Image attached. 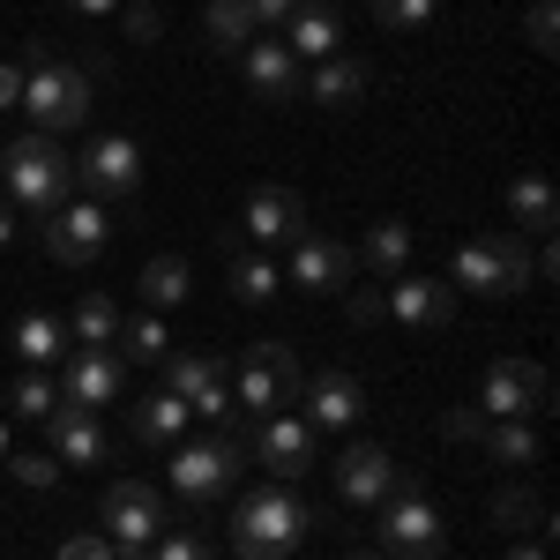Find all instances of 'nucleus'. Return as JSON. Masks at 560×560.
I'll use <instances>...</instances> for the list:
<instances>
[{"label": "nucleus", "mask_w": 560, "mask_h": 560, "mask_svg": "<svg viewBox=\"0 0 560 560\" xmlns=\"http://www.w3.org/2000/svg\"><path fill=\"white\" fill-rule=\"evenodd\" d=\"M97 523H105V538H113V546H158V538H165V523H173V509L158 501V486H142V478H113Z\"/></svg>", "instance_id": "8"}, {"label": "nucleus", "mask_w": 560, "mask_h": 560, "mask_svg": "<svg viewBox=\"0 0 560 560\" xmlns=\"http://www.w3.org/2000/svg\"><path fill=\"white\" fill-rule=\"evenodd\" d=\"M60 560H113V538H105V530H83V538L60 546Z\"/></svg>", "instance_id": "42"}, {"label": "nucleus", "mask_w": 560, "mask_h": 560, "mask_svg": "<svg viewBox=\"0 0 560 560\" xmlns=\"http://www.w3.org/2000/svg\"><path fill=\"white\" fill-rule=\"evenodd\" d=\"M105 240H113V217H105V202H68V210L45 217V255L52 261H97L105 255Z\"/></svg>", "instance_id": "13"}, {"label": "nucleus", "mask_w": 560, "mask_h": 560, "mask_svg": "<svg viewBox=\"0 0 560 560\" xmlns=\"http://www.w3.org/2000/svg\"><path fill=\"white\" fill-rule=\"evenodd\" d=\"M202 31H210L217 52H247V45L261 38V23H255L247 0H210V8H202Z\"/></svg>", "instance_id": "24"}, {"label": "nucleus", "mask_w": 560, "mask_h": 560, "mask_svg": "<svg viewBox=\"0 0 560 560\" xmlns=\"http://www.w3.org/2000/svg\"><path fill=\"white\" fill-rule=\"evenodd\" d=\"M359 261H366L374 277H404V261H411V224H396V217H382V224L366 232V247H359Z\"/></svg>", "instance_id": "27"}, {"label": "nucleus", "mask_w": 560, "mask_h": 560, "mask_svg": "<svg viewBox=\"0 0 560 560\" xmlns=\"http://www.w3.org/2000/svg\"><path fill=\"white\" fill-rule=\"evenodd\" d=\"M224 277H232V292H240L247 306L277 300V284H284V269H277V255H247V247H232V255H224Z\"/></svg>", "instance_id": "25"}, {"label": "nucleus", "mask_w": 560, "mask_h": 560, "mask_svg": "<svg viewBox=\"0 0 560 560\" xmlns=\"http://www.w3.org/2000/svg\"><path fill=\"white\" fill-rule=\"evenodd\" d=\"M509 560H553V553H546L538 538H516V546H509Z\"/></svg>", "instance_id": "47"}, {"label": "nucleus", "mask_w": 560, "mask_h": 560, "mask_svg": "<svg viewBox=\"0 0 560 560\" xmlns=\"http://www.w3.org/2000/svg\"><path fill=\"white\" fill-rule=\"evenodd\" d=\"M8 404H15V411H23V419H45V411H52V404H60V388L45 382L38 366H31V374H23V382L8 388Z\"/></svg>", "instance_id": "36"}, {"label": "nucleus", "mask_w": 560, "mask_h": 560, "mask_svg": "<svg viewBox=\"0 0 560 560\" xmlns=\"http://www.w3.org/2000/svg\"><path fill=\"white\" fill-rule=\"evenodd\" d=\"M382 31H427L433 23V0H366Z\"/></svg>", "instance_id": "35"}, {"label": "nucleus", "mask_w": 560, "mask_h": 560, "mask_svg": "<svg viewBox=\"0 0 560 560\" xmlns=\"http://www.w3.org/2000/svg\"><path fill=\"white\" fill-rule=\"evenodd\" d=\"M150 553H158V560H217V553H210V538H202V530H165V538H158Z\"/></svg>", "instance_id": "38"}, {"label": "nucleus", "mask_w": 560, "mask_h": 560, "mask_svg": "<svg viewBox=\"0 0 560 560\" xmlns=\"http://www.w3.org/2000/svg\"><path fill=\"white\" fill-rule=\"evenodd\" d=\"M135 8H158V0H135Z\"/></svg>", "instance_id": "53"}, {"label": "nucleus", "mask_w": 560, "mask_h": 560, "mask_svg": "<svg viewBox=\"0 0 560 560\" xmlns=\"http://www.w3.org/2000/svg\"><path fill=\"white\" fill-rule=\"evenodd\" d=\"M75 187H90V202H128L135 187H142L135 135H90V150L75 158Z\"/></svg>", "instance_id": "9"}, {"label": "nucleus", "mask_w": 560, "mask_h": 560, "mask_svg": "<svg viewBox=\"0 0 560 560\" xmlns=\"http://www.w3.org/2000/svg\"><path fill=\"white\" fill-rule=\"evenodd\" d=\"M366 90H374V68H366V60H351V52H329V60H314V75L300 83V97L329 105V113H351Z\"/></svg>", "instance_id": "21"}, {"label": "nucleus", "mask_w": 560, "mask_h": 560, "mask_svg": "<svg viewBox=\"0 0 560 560\" xmlns=\"http://www.w3.org/2000/svg\"><path fill=\"white\" fill-rule=\"evenodd\" d=\"M8 240H15V210L0 202V247H8Z\"/></svg>", "instance_id": "50"}, {"label": "nucleus", "mask_w": 560, "mask_h": 560, "mask_svg": "<svg viewBox=\"0 0 560 560\" xmlns=\"http://www.w3.org/2000/svg\"><path fill=\"white\" fill-rule=\"evenodd\" d=\"M382 560H441V509L427 501L419 471L396 478V493L382 501Z\"/></svg>", "instance_id": "5"}, {"label": "nucleus", "mask_w": 560, "mask_h": 560, "mask_svg": "<svg viewBox=\"0 0 560 560\" xmlns=\"http://www.w3.org/2000/svg\"><path fill=\"white\" fill-rule=\"evenodd\" d=\"M68 8H75V15H113L120 0H68Z\"/></svg>", "instance_id": "48"}, {"label": "nucleus", "mask_w": 560, "mask_h": 560, "mask_svg": "<svg viewBox=\"0 0 560 560\" xmlns=\"http://www.w3.org/2000/svg\"><path fill=\"white\" fill-rule=\"evenodd\" d=\"M120 396V359L105 345H83L68 351V374H60V404H83V411H97V404H113Z\"/></svg>", "instance_id": "20"}, {"label": "nucleus", "mask_w": 560, "mask_h": 560, "mask_svg": "<svg viewBox=\"0 0 560 560\" xmlns=\"http://www.w3.org/2000/svg\"><path fill=\"white\" fill-rule=\"evenodd\" d=\"M0 456H8V433H0Z\"/></svg>", "instance_id": "52"}, {"label": "nucleus", "mask_w": 560, "mask_h": 560, "mask_svg": "<svg viewBox=\"0 0 560 560\" xmlns=\"http://www.w3.org/2000/svg\"><path fill=\"white\" fill-rule=\"evenodd\" d=\"M8 471L23 478V486H38V493H45V486L68 471V464H60V456H38V448H15V456H8Z\"/></svg>", "instance_id": "37"}, {"label": "nucleus", "mask_w": 560, "mask_h": 560, "mask_svg": "<svg viewBox=\"0 0 560 560\" xmlns=\"http://www.w3.org/2000/svg\"><path fill=\"white\" fill-rule=\"evenodd\" d=\"M456 284L478 292V300H516L538 284V269H530V247H523V232H478L456 247Z\"/></svg>", "instance_id": "4"}, {"label": "nucleus", "mask_w": 560, "mask_h": 560, "mask_svg": "<svg viewBox=\"0 0 560 560\" xmlns=\"http://www.w3.org/2000/svg\"><path fill=\"white\" fill-rule=\"evenodd\" d=\"M546 396H553L546 366H530V359H493L486 382H478V411H486V419H538Z\"/></svg>", "instance_id": "10"}, {"label": "nucleus", "mask_w": 560, "mask_h": 560, "mask_svg": "<svg viewBox=\"0 0 560 560\" xmlns=\"http://www.w3.org/2000/svg\"><path fill=\"white\" fill-rule=\"evenodd\" d=\"M232 478H240V441H224V433H210V441H187L173 456V493L202 516V509H217L224 493H232Z\"/></svg>", "instance_id": "7"}, {"label": "nucleus", "mask_w": 560, "mask_h": 560, "mask_svg": "<svg viewBox=\"0 0 560 560\" xmlns=\"http://www.w3.org/2000/svg\"><path fill=\"white\" fill-rule=\"evenodd\" d=\"M306 396V427L314 433H337V427H359L366 419V388H359V374H314V382L300 388Z\"/></svg>", "instance_id": "17"}, {"label": "nucleus", "mask_w": 560, "mask_h": 560, "mask_svg": "<svg viewBox=\"0 0 560 560\" xmlns=\"http://www.w3.org/2000/svg\"><path fill=\"white\" fill-rule=\"evenodd\" d=\"M284 45H292V60H329V52L345 45V15H337V0H306L300 15L284 23Z\"/></svg>", "instance_id": "22"}, {"label": "nucleus", "mask_w": 560, "mask_h": 560, "mask_svg": "<svg viewBox=\"0 0 560 560\" xmlns=\"http://www.w3.org/2000/svg\"><path fill=\"white\" fill-rule=\"evenodd\" d=\"M97 60H60V52H31L23 60V113H31V128L38 135H68L90 120V105H97Z\"/></svg>", "instance_id": "1"}, {"label": "nucleus", "mask_w": 560, "mask_h": 560, "mask_svg": "<svg viewBox=\"0 0 560 560\" xmlns=\"http://www.w3.org/2000/svg\"><path fill=\"white\" fill-rule=\"evenodd\" d=\"M187 419H195V411H187V396H173V388H158V396L135 404V433H142V441H179Z\"/></svg>", "instance_id": "28"}, {"label": "nucleus", "mask_w": 560, "mask_h": 560, "mask_svg": "<svg viewBox=\"0 0 560 560\" xmlns=\"http://www.w3.org/2000/svg\"><path fill=\"white\" fill-rule=\"evenodd\" d=\"M523 38L538 45V52H553V38H560V8H553V0H538V8L523 15Z\"/></svg>", "instance_id": "40"}, {"label": "nucleus", "mask_w": 560, "mask_h": 560, "mask_svg": "<svg viewBox=\"0 0 560 560\" xmlns=\"http://www.w3.org/2000/svg\"><path fill=\"white\" fill-rule=\"evenodd\" d=\"M478 433H486V411L478 404H448L441 411V441H478Z\"/></svg>", "instance_id": "39"}, {"label": "nucleus", "mask_w": 560, "mask_h": 560, "mask_svg": "<svg viewBox=\"0 0 560 560\" xmlns=\"http://www.w3.org/2000/svg\"><path fill=\"white\" fill-rule=\"evenodd\" d=\"M45 441H52L60 464H105V456H113L97 411H83V404H52V411H45Z\"/></svg>", "instance_id": "19"}, {"label": "nucleus", "mask_w": 560, "mask_h": 560, "mask_svg": "<svg viewBox=\"0 0 560 560\" xmlns=\"http://www.w3.org/2000/svg\"><path fill=\"white\" fill-rule=\"evenodd\" d=\"M15 97H23V68H0V113H8Z\"/></svg>", "instance_id": "46"}, {"label": "nucleus", "mask_w": 560, "mask_h": 560, "mask_svg": "<svg viewBox=\"0 0 560 560\" xmlns=\"http://www.w3.org/2000/svg\"><path fill=\"white\" fill-rule=\"evenodd\" d=\"M142 300H150V314L179 306V300H187V261H179V255H158L150 269H142Z\"/></svg>", "instance_id": "31"}, {"label": "nucleus", "mask_w": 560, "mask_h": 560, "mask_svg": "<svg viewBox=\"0 0 560 560\" xmlns=\"http://www.w3.org/2000/svg\"><path fill=\"white\" fill-rule=\"evenodd\" d=\"M113 345H120V359H142V366H158L173 337H165V322H158V314H142V322H120V337H113Z\"/></svg>", "instance_id": "34"}, {"label": "nucleus", "mask_w": 560, "mask_h": 560, "mask_svg": "<svg viewBox=\"0 0 560 560\" xmlns=\"http://www.w3.org/2000/svg\"><path fill=\"white\" fill-rule=\"evenodd\" d=\"M113 560H158L150 546H113Z\"/></svg>", "instance_id": "49"}, {"label": "nucleus", "mask_w": 560, "mask_h": 560, "mask_svg": "<svg viewBox=\"0 0 560 560\" xmlns=\"http://www.w3.org/2000/svg\"><path fill=\"white\" fill-rule=\"evenodd\" d=\"M382 314H396V322L419 329V337H441V329L456 322V284H441V277H388Z\"/></svg>", "instance_id": "12"}, {"label": "nucleus", "mask_w": 560, "mask_h": 560, "mask_svg": "<svg viewBox=\"0 0 560 560\" xmlns=\"http://www.w3.org/2000/svg\"><path fill=\"white\" fill-rule=\"evenodd\" d=\"M187 411H195V419H232L240 404H232V388H224V382H210L202 396H195V404H187Z\"/></svg>", "instance_id": "41"}, {"label": "nucleus", "mask_w": 560, "mask_h": 560, "mask_svg": "<svg viewBox=\"0 0 560 560\" xmlns=\"http://www.w3.org/2000/svg\"><path fill=\"white\" fill-rule=\"evenodd\" d=\"M240 68H247V90H255L261 105H292V97H300V83H306L284 38H255L247 52H240Z\"/></svg>", "instance_id": "18"}, {"label": "nucleus", "mask_w": 560, "mask_h": 560, "mask_svg": "<svg viewBox=\"0 0 560 560\" xmlns=\"http://www.w3.org/2000/svg\"><path fill=\"white\" fill-rule=\"evenodd\" d=\"M15 351H23L31 366H45V359H60V351H68V329H60L52 314H23V322H15Z\"/></svg>", "instance_id": "32"}, {"label": "nucleus", "mask_w": 560, "mask_h": 560, "mask_svg": "<svg viewBox=\"0 0 560 560\" xmlns=\"http://www.w3.org/2000/svg\"><path fill=\"white\" fill-rule=\"evenodd\" d=\"M300 359H292V345H277V337H255L247 345V359H240V388H232V404L240 411H255V419H269V411H284V404H300Z\"/></svg>", "instance_id": "6"}, {"label": "nucleus", "mask_w": 560, "mask_h": 560, "mask_svg": "<svg viewBox=\"0 0 560 560\" xmlns=\"http://www.w3.org/2000/svg\"><path fill=\"white\" fill-rule=\"evenodd\" d=\"M396 478H404V464L388 448H374V441H359V448L337 456V493H345L351 509H382L388 493H396Z\"/></svg>", "instance_id": "15"}, {"label": "nucleus", "mask_w": 560, "mask_h": 560, "mask_svg": "<svg viewBox=\"0 0 560 560\" xmlns=\"http://www.w3.org/2000/svg\"><path fill=\"white\" fill-rule=\"evenodd\" d=\"M486 456L493 464H538V427L530 419H486Z\"/></svg>", "instance_id": "29"}, {"label": "nucleus", "mask_w": 560, "mask_h": 560, "mask_svg": "<svg viewBox=\"0 0 560 560\" xmlns=\"http://www.w3.org/2000/svg\"><path fill=\"white\" fill-rule=\"evenodd\" d=\"M351 322H359V329H366V322H382V292H351Z\"/></svg>", "instance_id": "45"}, {"label": "nucleus", "mask_w": 560, "mask_h": 560, "mask_svg": "<svg viewBox=\"0 0 560 560\" xmlns=\"http://www.w3.org/2000/svg\"><path fill=\"white\" fill-rule=\"evenodd\" d=\"M493 523H501L509 538H538V530H553V523H546V501H538L530 486H501V493H493Z\"/></svg>", "instance_id": "26"}, {"label": "nucleus", "mask_w": 560, "mask_h": 560, "mask_svg": "<svg viewBox=\"0 0 560 560\" xmlns=\"http://www.w3.org/2000/svg\"><path fill=\"white\" fill-rule=\"evenodd\" d=\"M314 523H322V516L306 509L300 493L269 478L261 493L240 501V516H232V553H240V560H292L306 538H314Z\"/></svg>", "instance_id": "2"}, {"label": "nucleus", "mask_w": 560, "mask_h": 560, "mask_svg": "<svg viewBox=\"0 0 560 560\" xmlns=\"http://www.w3.org/2000/svg\"><path fill=\"white\" fill-rule=\"evenodd\" d=\"M240 232L255 240V247H292L306 232V202L292 187H255L247 195V210H240Z\"/></svg>", "instance_id": "16"}, {"label": "nucleus", "mask_w": 560, "mask_h": 560, "mask_svg": "<svg viewBox=\"0 0 560 560\" xmlns=\"http://www.w3.org/2000/svg\"><path fill=\"white\" fill-rule=\"evenodd\" d=\"M247 8H255V23H277V31H284V23L300 15L306 0H247Z\"/></svg>", "instance_id": "44"}, {"label": "nucleus", "mask_w": 560, "mask_h": 560, "mask_svg": "<svg viewBox=\"0 0 560 560\" xmlns=\"http://www.w3.org/2000/svg\"><path fill=\"white\" fill-rule=\"evenodd\" d=\"M255 456H261V471L277 478V486H292V478L314 471L322 433L306 427V419H292V411H269V419H255Z\"/></svg>", "instance_id": "11"}, {"label": "nucleus", "mask_w": 560, "mask_h": 560, "mask_svg": "<svg viewBox=\"0 0 560 560\" xmlns=\"http://www.w3.org/2000/svg\"><path fill=\"white\" fill-rule=\"evenodd\" d=\"M68 337H75V345H113V337H120V306L105 300V292H83L75 314H68Z\"/></svg>", "instance_id": "30"}, {"label": "nucleus", "mask_w": 560, "mask_h": 560, "mask_svg": "<svg viewBox=\"0 0 560 560\" xmlns=\"http://www.w3.org/2000/svg\"><path fill=\"white\" fill-rule=\"evenodd\" d=\"M210 382H224V366H217V359H202V351H179V359H165V388H173V396H187V404H195Z\"/></svg>", "instance_id": "33"}, {"label": "nucleus", "mask_w": 560, "mask_h": 560, "mask_svg": "<svg viewBox=\"0 0 560 560\" xmlns=\"http://www.w3.org/2000/svg\"><path fill=\"white\" fill-rule=\"evenodd\" d=\"M0 179H8V202H23V210H68V195H75V158L60 150V135H15L8 150H0Z\"/></svg>", "instance_id": "3"}, {"label": "nucleus", "mask_w": 560, "mask_h": 560, "mask_svg": "<svg viewBox=\"0 0 560 560\" xmlns=\"http://www.w3.org/2000/svg\"><path fill=\"white\" fill-rule=\"evenodd\" d=\"M351 277H359V255H351L345 240H329V232H300L292 240L284 284H300V292H345Z\"/></svg>", "instance_id": "14"}, {"label": "nucleus", "mask_w": 560, "mask_h": 560, "mask_svg": "<svg viewBox=\"0 0 560 560\" xmlns=\"http://www.w3.org/2000/svg\"><path fill=\"white\" fill-rule=\"evenodd\" d=\"M128 38L135 45H158V38H165V15H158V8H128Z\"/></svg>", "instance_id": "43"}, {"label": "nucleus", "mask_w": 560, "mask_h": 560, "mask_svg": "<svg viewBox=\"0 0 560 560\" xmlns=\"http://www.w3.org/2000/svg\"><path fill=\"white\" fill-rule=\"evenodd\" d=\"M509 217H516V232H553V179L546 173H516L509 179Z\"/></svg>", "instance_id": "23"}, {"label": "nucleus", "mask_w": 560, "mask_h": 560, "mask_svg": "<svg viewBox=\"0 0 560 560\" xmlns=\"http://www.w3.org/2000/svg\"><path fill=\"white\" fill-rule=\"evenodd\" d=\"M345 560H382V553H345Z\"/></svg>", "instance_id": "51"}]
</instances>
